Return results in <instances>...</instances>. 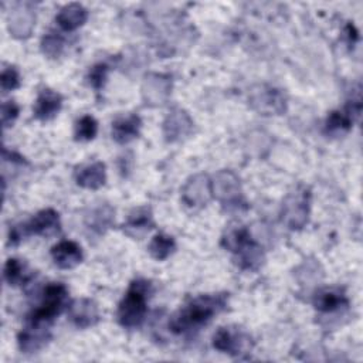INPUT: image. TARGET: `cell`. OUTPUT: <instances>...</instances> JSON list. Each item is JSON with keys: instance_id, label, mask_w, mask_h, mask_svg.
Segmentation results:
<instances>
[{"instance_id": "cell-18", "label": "cell", "mask_w": 363, "mask_h": 363, "mask_svg": "<svg viewBox=\"0 0 363 363\" xmlns=\"http://www.w3.org/2000/svg\"><path fill=\"white\" fill-rule=\"evenodd\" d=\"M88 18L86 9L79 3H69L64 6L55 16V21L65 31H72L81 27Z\"/></svg>"}, {"instance_id": "cell-29", "label": "cell", "mask_w": 363, "mask_h": 363, "mask_svg": "<svg viewBox=\"0 0 363 363\" xmlns=\"http://www.w3.org/2000/svg\"><path fill=\"white\" fill-rule=\"evenodd\" d=\"M20 85V77L14 67H7L1 71V89L3 92H9L16 89Z\"/></svg>"}, {"instance_id": "cell-27", "label": "cell", "mask_w": 363, "mask_h": 363, "mask_svg": "<svg viewBox=\"0 0 363 363\" xmlns=\"http://www.w3.org/2000/svg\"><path fill=\"white\" fill-rule=\"evenodd\" d=\"M96 132H98V123L89 115L82 116L75 125V138L78 140H91L96 136Z\"/></svg>"}, {"instance_id": "cell-28", "label": "cell", "mask_w": 363, "mask_h": 363, "mask_svg": "<svg viewBox=\"0 0 363 363\" xmlns=\"http://www.w3.org/2000/svg\"><path fill=\"white\" fill-rule=\"evenodd\" d=\"M64 47V41L55 33H48L41 40V50L48 57H57L61 54Z\"/></svg>"}, {"instance_id": "cell-9", "label": "cell", "mask_w": 363, "mask_h": 363, "mask_svg": "<svg viewBox=\"0 0 363 363\" xmlns=\"http://www.w3.org/2000/svg\"><path fill=\"white\" fill-rule=\"evenodd\" d=\"M35 14L31 3L18 1L9 14V30L16 38H27L34 27Z\"/></svg>"}, {"instance_id": "cell-12", "label": "cell", "mask_w": 363, "mask_h": 363, "mask_svg": "<svg viewBox=\"0 0 363 363\" xmlns=\"http://www.w3.org/2000/svg\"><path fill=\"white\" fill-rule=\"evenodd\" d=\"M69 319L71 322L81 329L94 326L99 320V311L94 301L88 298L75 299L69 306Z\"/></svg>"}, {"instance_id": "cell-22", "label": "cell", "mask_w": 363, "mask_h": 363, "mask_svg": "<svg viewBox=\"0 0 363 363\" xmlns=\"http://www.w3.org/2000/svg\"><path fill=\"white\" fill-rule=\"evenodd\" d=\"M113 221V208L108 204L99 206L85 217V225L94 234H102Z\"/></svg>"}, {"instance_id": "cell-11", "label": "cell", "mask_w": 363, "mask_h": 363, "mask_svg": "<svg viewBox=\"0 0 363 363\" xmlns=\"http://www.w3.org/2000/svg\"><path fill=\"white\" fill-rule=\"evenodd\" d=\"M191 130L193 121L183 109H173L163 122V133L169 142H179L187 138Z\"/></svg>"}, {"instance_id": "cell-30", "label": "cell", "mask_w": 363, "mask_h": 363, "mask_svg": "<svg viewBox=\"0 0 363 363\" xmlns=\"http://www.w3.org/2000/svg\"><path fill=\"white\" fill-rule=\"evenodd\" d=\"M106 74H108V65L106 64H96L91 68V71L88 74V81L95 89H99L105 84Z\"/></svg>"}, {"instance_id": "cell-23", "label": "cell", "mask_w": 363, "mask_h": 363, "mask_svg": "<svg viewBox=\"0 0 363 363\" xmlns=\"http://www.w3.org/2000/svg\"><path fill=\"white\" fill-rule=\"evenodd\" d=\"M250 231L245 227H235L227 231V234L223 237V245L234 252L238 254L244 247H247L251 242Z\"/></svg>"}, {"instance_id": "cell-31", "label": "cell", "mask_w": 363, "mask_h": 363, "mask_svg": "<svg viewBox=\"0 0 363 363\" xmlns=\"http://www.w3.org/2000/svg\"><path fill=\"white\" fill-rule=\"evenodd\" d=\"M18 116V106L14 101H7L1 105V123L3 128H9Z\"/></svg>"}, {"instance_id": "cell-2", "label": "cell", "mask_w": 363, "mask_h": 363, "mask_svg": "<svg viewBox=\"0 0 363 363\" xmlns=\"http://www.w3.org/2000/svg\"><path fill=\"white\" fill-rule=\"evenodd\" d=\"M150 294V284L143 279L133 281L119 303L118 320L125 328L139 326L147 311V298Z\"/></svg>"}, {"instance_id": "cell-25", "label": "cell", "mask_w": 363, "mask_h": 363, "mask_svg": "<svg viewBox=\"0 0 363 363\" xmlns=\"http://www.w3.org/2000/svg\"><path fill=\"white\" fill-rule=\"evenodd\" d=\"M27 267L17 258H9L4 265V279L9 285H20L28 279Z\"/></svg>"}, {"instance_id": "cell-1", "label": "cell", "mask_w": 363, "mask_h": 363, "mask_svg": "<svg viewBox=\"0 0 363 363\" xmlns=\"http://www.w3.org/2000/svg\"><path fill=\"white\" fill-rule=\"evenodd\" d=\"M225 294L201 295L177 311L169 320V328L174 333L199 329L210 322L213 316L225 306Z\"/></svg>"}, {"instance_id": "cell-19", "label": "cell", "mask_w": 363, "mask_h": 363, "mask_svg": "<svg viewBox=\"0 0 363 363\" xmlns=\"http://www.w3.org/2000/svg\"><path fill=\"white\" fill-rule=\"evenodd\" d=\"M347 305V299L340 288H323L313 296V306L320 312H335Z\"/></svg>"}, {"instance_id": "cell-15", "label": "cell", "mask_w": 363, "mask_h": 363, "mask_svg": "<svg viewBox=\"0 0 363 363\" xmlns=\"http://www.w3.org/2000/svg\"><path fill=\"white\" fill-rule=\"evenodd\" d=\"M51 255L54 262L62 269L74 268L82 261L81 247L74 241H60L51 248Z\"/></svg>"}, {"instance_id": "cell-7", "label": "cell", "mask_w": 363, "mask_h": 363, "mask_svg": "<svg viewBox=\"0 0 363 363\" xmlns=\"http://www.w3.org/2000/svg\"><path fill=\"white\" fill-rule=\"evenodd\" d=\"M213 196L211 189V180L207 174H194L191 176L183 190H182V199L183 201L190 207H201L208 203V200Z\"/></svg>"}, {"instance_id": "cell-3", "label": "cell", "mask_w": 363, "mask_h": 363, "mask_svg": "<svg viewBox=\"0 0 363 363\" xmlns=\"http://www.w3.org/2000/svg\"><path fill=\"white\" fill-rule=\"evenodd\" d=\"M68 291L62 284H50L45 286L40 305L27 316L28 323L50 325L65 306Z\"/></svg>"}, {"instance_id": "cell-6", "label": "cell", "mask_w": 363, "mask_h": 363, "mask_svg": "<svg viewBox=\"0 0 363 363\" xmlns=\"http://www.w3.org/2000/svg\"><path fill=\"white\" fill-rule=\"evenodd\" d=\"M213 194L224 204V206H240L241 203V186L238 177L231 170H221L216 174L211 182Z\"/></svg>"}, {"instance_id": "cell-4", "label": "cell", "mask_w": 363, "mask_h": 363, "mask_svg": "<svg viewBox=\"0 0 363 363\" xmlns=\"http://www.w3.org/2000/svg\"><path fill=\"white\" fill-rule=\"evenodd\" d=\"M311 194L306 187H298L288 194L282 204L281 218L291 230H299L308 223Z\"/></svg>"}, {"instance_id": "cell-5", "label": "cell", "mask_w": 363, "mask_h": 363, "mask_svg": "<svg viewBox=\"0 0 363 363\" xmlns=\"http://www.w3.org/2000/svg\"><path fill=\"white\" fill-rule=\"evenodd\" d=\"M213 346L224 353L240 354L251 349V339L238 328H220L213 336Z\"/></svg>"}, {"instance_id": "cell-20", "label": "cell", "mask_w": 363, "mask_h": 363, "mask_svg": "<svg viewBox=\"0 0 363 363\" xmlns=\"http://www.w3.org/2000/svg\"><path fill=\"white\" fill-rule=\"evenodd\" d=\"M140 130V119L138 115H126L118 118L112 123V138L118 143H128L133 140Z\"/></svg>"}, {"instance_id": "cell-21", "label": "cell", "mask_w": 363, "mask_h": 363, "mask_svg": "<svg viewBox=\"0 0 363 363\" xmlns=\"http://www.w3.org/2000/svg\"><path fill=\"white\" fill-rule=\"evenodd\" d=\"M152 227H153V218H152L150 210L147 207H139L129 214L123 230L128 235L139 238L145 233H147Z\"/></svg>"}, {"instance_id": "cell-16", "label": "cell", "mask_w": 363, "mask_h": 363, "mask_svg": "<svg viewBox=\"0 0 363 363\" xmlns=\"http://www.w3.org/2000/svg\"><path fill=\"white\" fill-rule=\"evenodd\" d=\"M61 105L62 98L58 92L52 89H44L34 104V116L40 121L52 119L55 115H58Z\"/></svg>"}, {"instance_id": "cell-13", "label": "cell", "mask_w": 363, "mask_h": 363, "mask_svg": "<svg viewBox=\"0 0 363 363\" xmlns=\"http://www.w3.org/2000/svg\"><path fill=\"white\" fill-rule=\"evenodd\" d=\"M50 339L48 325L28 323L18 335V346L24 353H33L41 349Z\"/></svg>"}, {"instance_id": "cell-10", "label": "cell", "mask_w": 363, "mask_h": 363, "mask_svg": "<svg viewBox=\"0 0 363 363\" xmlns=\"http://www.w3.org/2000/svg\"><path fill=\"white\" fill-rule=\"evenodd\" d=\"M172 81L169 75L149 74L145 77L142 84V95L149 105H162L170 95Z\"/></svg>"}, {"instance_id": "cell-14", "label": "cell", "mask_w": 363, "mask_h": 363, "mask_svg": "<svg viewBox=\"0 0 363 363\" xmlns=\"http://www.w3.org/2000/svg\"><path fill=\"white\" fill-rule=\"evenodd\" d=\"M28 234L51 237L60 231V217L52 208H45L37 213L27 224Z\"/></svg>"}, {"instance_id": "cell-24", "label": "cell", "mask_w": 363, "mask_h": 363, "mask_svg": "<svg viewBox=\"0 0 363 363\" xmlns=\"http://www.w3.org/2000/svg\"><path fill=\"white\" fill-rule=\"evenodd\" d=\"M174 248H176L174 240L170 235L163 234V233L156 234L149 244L150 255L159 261L166 259L174 251Z\"/></svg>"}, {"instance_id": "cell-26", "label": "cell", "mask_w": 363, "mask_h": 363, "mask_svg": "<svg viewBox=\"0 0 363 363\" xmlns=\"http://www.w3.org/2000/svg\"><path fill=\"white\" fill-rule=\"evenodd\" d=\"M353 123V118L352 115L346 111H333L329 113L328 119H326V129L329 132H343V130H349L350 126Z\"/></svg>"}, {"instance_id": "cell-8", "label": "cell", "mask_w": 363, "mask_h": 363, "mask_svg": "<svg viewBox=\"0 0 363 363\" xmlns=\"http://www.w3.org/2000/svg\"><path fill=\"white\" fill-rule=\"evenodd\" d=\"M250 102L254 109L262 115L282 113L285 111V98L281 91L271 86H258L251 92Z\"/></svg>"}, {"instance_id": "cell-17", "label": "cell", "mask_w": 363, "mask_h": 363, "mask_svg": "<svg viewBox=\"0 0 363 363\" xmlns=\"http://www.w3.org/2000/svg\"><path fill=\"white\" fill-rule=\"evenodd\" d=\"M75 180L77 184L85 189H99L105 184L106 180V170H105V164L102 162H95L91 164H85L82 167H79L75 172Z\"/></svg>"}]
</instances>
